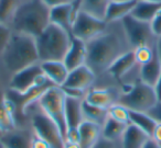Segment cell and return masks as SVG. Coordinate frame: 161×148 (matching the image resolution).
Masks as SVG:
<instances>
[{"label":"cell","instance_id":"obj_1","mask_svg":"<svg viewBox=\"0 0 161 148\" xmlns=\"http://www.w3.org/2000/svg\"><path fill=\"white\" fill-rule=\"evenodd\" d=\"M86 45V65L94 71L95 75L107 71L110 65L126 52L120 38L114 33L104 32L103 34L87 42Z\"/></svg>","mask_w":161,"mask_h":148},{"label":"cell","instance_id":"obj_2","mask_svg":"<svg viewBox=\"0 0 161 148\" xmlns=\"http://www.w3.org/2000/svg\"><path fill=\"white\" fill-rule=\"evenodd\" d=\"M50 23V8L42 0H25L19 7L10 28L14 32L36 38Z\"/></svg>","mask_w":161,"mask_h":148},{"label":"cell","instance_id":"obj_3","mask_svg":"<svg viewBox=\"0 0 161 148\" xmlns=\"http://www.w3.org/2000/svg\"><path fill=\"white\" fill-rule=\"evenodd\" d=\"M5 67L12 74L40 63L36 38L18 32H12L8 46L3 54Z\"/></svg>","mask_w":161,"mask_h":148},{"label":"cell","instance_id":"obj_4","mask_svg":"<svg viewBox=\"0 0 161 148\" xmlns=\"http://www.w3.org/2000/svg\"><path fill=\"white\" fill-rule=\"evenodd\" d=\"M72 35L65 30L50 23L47 28L36 38L40 63L63 60L67 53Z\"/></svg>","mask_w":161,"mask_h":148},{"label":"cell","instance_id":"obj_5","mask_svg":"<svg viewBox=\"0 0 161 148\" xmlns=\"http://www.w3.org/2000/svg\"><path fill=\"white\" fill-rule=\"evenodd\" d=\"M158 101L156 89L141 80L132 84L118 99V103L123 104L128 110L146 113L153 108Z\"/></svg>","mask_w":161,"mask_h":148},{"label":"cell","instance_id":"obj_6","mask_svg":"<svg viewBox=\"0 0 161 148\" xmlns=\"http://www.w3.org/2000/svg\"><path fill=\"white\" fill-rule=\"evenodd\" d=\"M41 111L47 114L58 125L65 139L66 121H65V93L61 87L52 86L41 95L38 101Z\"/></svg>","mask_w":161,"mask_h":148},{"label":"cell","instance_id":"obj_7","mask_svg":"<svg viewBox=\"0 0 161 148\" xmlns=\"http://www.w3.org/2000/svg\"><path fill=\"white\" fill-rule=\"evenodd\" d=\"M31 124L34 134L47 141L51 148H64L65 139L60 128L42 111L32 115Z\"/></svg>","mask_w":161,"mask_h":148},{"label":"cell","instance_id":"obj_8","mask_svg":"<svg viewBox=\"0 0 161 148\" xmlns=\"http://www.w3.org/2000/svg\"><path fill=\"white\" fill-rule=\"evenodd\" d=\"M106 25L107 22L105 20L93 17L80 10L74 20L72 36L87 43L96 36L103 34L106 30Z\"/></svg>","mask_w":161,"mask_h":148},{"label":"cell","instance_id":"obj_9","mask_svg":"<svg viewBox=\"0 0 161 148\" xmlns=\"http://www.w3.org/2000/svg\"><path fill=\"white\" fill-rule=\"evenodd\" d=\"M121 24H123L126 38L132 48L149 45L152 38L154 36L151 31L150 22L139 20L135 18L132 14L125 17L121 20Z\"/></svg>","mask_w":161,"mask_h":148},{"label":"cell","instance_id":"obj_10","mask_svg":"<svg viewBox=\"0 0 161 148\" xmlns=\"http://www.w3.org/2000/svg\"><path fill=\"white\" fill-rule=\"evenodd\" d=\"M95 73L87 66L83 65L69 70L66 80L61 87L65 95L82 99L83 92L88 89L95 80Z\"/></svg>","mask_w":161,"mask_h":148},{"label":"cell","instance_id":"obj_11","mask_svg":"<svg viewBox=\"0 0 161 148\" xmlns=\"http://www.w3.org/2000/svg\"><path fill=\"white\" fill-rule=\"evenodd\" d=\"M47 80V78L43 74L40 63H38L12 74V78L10 80V89L14 93L23 94Z\"/></svg>","mask_w":161,"mask_h":148},{"label":"cell","instance_id":"obj_12","mask_svg":"<svg viewBox=\"0 0 161 148\" xmlns=\"http://www.w3.org/2000/svg\"><path fill=\"white\" fill-rule=\"evenodd\" d=\"M80 11V0H72L69 3L50 9V22L72 35V27Z\"/></svg>","mask_w":161,"mask_h":148},{"label":"cell","instance_id":"obj_13","mask_svg":"<svg viewBox=\"0 0 161 148\" xmlns=\"http://www.w3.org/2000/svg\"><path fill=\"white\" fill-rule=\"evenodd\" d=\"M86 59H87L86 42L72 36L71 44H69L67 53L63 59V63L69 70H72V69H75L80 66L86 65Z\"/></svg>","mask_w":161,"mask_h":148},{"label":"cell","instance_id":"obj_14","mask_svg":"<svg viewBox=\"0 0 161 148\" xmlns=\"http://www.w3.org/2000/svg\"><path fill=\"white\" fill-rule=\"evenodd\" d=\"M82 101L80 98L65 95V121H66L67 130H78L82 122L84 121ZM66 136V135H65Z\"/></svg>","mask_w":161,"mask_h":148},{"label":"cell","instance_id":"obj_15","mask_svg":"<svg viewBox=\"0 0 161 148\" xmlns=\"http://www.w3.org/2000/svg\"><path fill=\"white\" fill-rule=\"evenodd\" d=\"M16 105L10 98L0 90V133L6 134L16 128Z\"/></svg>","mask_w":161,"mask_h":148},{"label":"cell","instance_id":"obj_16","mask_svg":"<svg viewBox=\"0 0 161 148\" xmlns=\"http://www.w3.org/2000/svg\"><path fill=\"white\" fill-rule=\"evenodd\" d=\"M41 68L44 76L54 84V86L62 87L69 76V70L63 60H50V62L40 63Z\"/></svg>","mask_w":161,"mask_h":148},{"label":"cell","instance_id":"obj_17","mask_svg":"<svg viewBox=\"0 0 161 148\" xmlns=\"http://www.w3.org/2000/svg\"><path fill=\"white\" fill-rule=\"evenodd\" d=\"M32 136L33 132L14 128L0 136V144L3 148H31Z\"/></svg>","mask_w":161,"mask_h":148},{"label":"cell","instance_id":"obj_18","mask_svg":"<svg viewBox=\"0 0 161 148\" xmlns=\"http://www.w3.org/2000/svg\"><path fill=\"white\" fill-rule=\"evenodd\" d=\"M80 148H92L102 137V126L84 120L78 127Z\"/></svg>","mask_w":161,"mask_h":148},{"label":"cell","instance_id":"obj_19","mask_svg":"<svg viewBox=\"0 0 161 148\" xmlns=\"http://www.w3.org/2000/svg\"><path fill=\"white\" fill-rule=\"evenodd\" d=\"M137 65V60L135 57L134 49L131 51H126L123 53L112 65L107 71L117 80H120L123 77H125L132 68Z\"/></svg>","mask_w":161,"mask_h":148},{"label":"cell","instance_id":"obj_20","mask_svg":"<svg viewBox=\"0 0 161 148\" xmlns=\"http://www.w3.org/2000/svg\"><path fill=\"white\" fill-rule=\"evenodd\" d=\"M137 3H138V0H125V1L112 0V3L108 6L107 12H106L105 21L107 23L118 20L121 21L125 17L131 14Z\"/></svg>","mask_w":161,"mask_h":148},{"label":"cell","instance_id":"obj_21","mask_svg":"<svg viewBox=\"0 0 161 148\" xmlns=\"http://www.w3.org/2000/svg\"><path fill=\"white\" fill-rule=\"evenodd\" d=\"M150 136L136 125L129 123L121 137L123 148H142Z\"/></svg>","mask_w":161,"mask_h":148},{"label":"cell","instance_id":"obj_22","mask_svg":"<svg viewBox=\"0 0 161 148\" xmlns=\"http://www.w3.org/2000/svg\"><path fill=\"white\" fill-rule=\"evenodd\" d=\"M161 75V58L156 49L153 58L149 63L140 66V80L151 87H156Z\"/></svg>","mask_w":161,"mask_h":148},{"label":"cell","instance_id":"obj_23","mask_svg":"<svg viewBox=\"0 0 161 148\" xmlns=\"http://www.w3.org/2000/svg\"><path fill=\"white\" fill-rule=\"evenodd\" d=\"M84 100L93 105L108 109L114 104V93L109 89H91L85 94Z\"/></svg>","mask_w":161,"mask_h":148},{"label":"cell","instance_id":"obj_24","mask_svg":"<svg viewBox=\"0 0 161 148\" xmlns=\"http://www.w3.org/2000/svg\"><path fill=\"white\" fill-rule=\"evenodd\" d=\"M82 110H83L84 120L93 122L99 126H103L108 117V109L93 105L86 102L84 99L82 101Z\"/></svg>","mask_w":161,"mask_h":148},{"label":"cell","instance_id":"obj_25","mask_svg":"<svg viewBox=\"0 0 161 148\" xmlns=\"http://www.w3.org/2000/svg\"><path fill=\"white\" fill-rule=\"evenodd\" d=\"M112 0H80V10L93 17L105 20Z\"/></svg>","mask_w":161,"mask_h":148},{"label":"cell","instance_id":"obj_26","mask_svg":"<svg viewBox=\"0 0 161 148\" xmlns=\"http://www.w3.org/2000/svg\"><path fill=\"white\" fill-rule=\"evenodd\" d=\"M127 126L128 124L121 123L108 116L104 125L102 126V137L110 141L117 140L123 137Z\"/></svg>","mask_w":161,"mask_h":148},{"label":"cell","instance_id":"obj_27","mask_svg":"<svg viewBox=\"0 0 161 148\" xmlns=\"http://www.w3.org/2000/svg\"><path fill=\"white\" fill-rule=\"evenodd\" d=\"M130 123L136 125L145 133H147L150 137L153 134V130L157 126V122L146 112H137V111L129 110Z\"/></svg>","mask_w":161,"mask_h":148},{"label":"cell","instance_id":"obj_28","mask_svg":"<svg viewBox=\"0 0 161 148\" xmlns=\"http://www.w3.org/2000/svg\"><path fill=\"white\" fill-rule=\"evenodd\" d=\"M161 9V3H147V1H139L137 3L135 9L132 10L131 14L135 18L139 20L150 22L154 14Z\"/></svg>","mask_w":161,"mask_h":148},{"label":"cell","instance_id":"obj_29","mask_svg":"<svg viewBox=\"0 0 161 148\" xmlns=\"http://www.w3.org/2000/svg\"><path fill=\"white\" fill-rule=\"evenodd\" d=\"M23 0H0V23L10 25Z\"/></svg>","mask_w":161,"mask_h":148},{"label":"cell","instance_id":"obj_30","mask_svg":"<svg viewBox=\"0 0 161 148\" xmlns=\"http://www.w3.org/2000/svg\"><path fill=\"white\" fill-rule=\"evenodd\" d=\"M108 116L112 117V119L116 120L118 122L125 124L130 123L129 119V110H128L126 106H124L120 103H114L113 105H110L108 108Z\"/></svg>","mask_w":161,"mask_h":148},{"label":"cell","instance_id":"obj_31","mask_svg":"<svg viewBox=\"0 0 161 148\" xmlns=\"http://www.w3.org/2000/svg\"><path fill=\"white\" fill-rule=\"evenodd\" d=\"M135 57H136L137 64L145 65L149 63L150 60L153 58L154 54H156V47L152 49L150 45H143V46H139L137 48H134Z\"/></svg>","mask_w":161,"mask_h":148},{"label":"cell","instance_id":"obj_32","mask_svg":"<svg viewBox=\"0 0 161 148\" xmlns=\"http://www.w3.org/2000/svg\"><path fill=\"white\" fill-rule=\"evenodd\" d=\"M12 29L10 25L0 23V56H3V52H5L6 47L8 46L10 38L12 35Z\"/></svg>","mask_w":161,"mask_h":148},{"label":"cell","instance_id":"obj_33","mask_svg":"<svg viewBox=\"0 0 161 148\" xmlns=\"http://www.w3.org/2000/svg\"><path fill=\"white\" fill-rule=\"evenodd\" d=\"M150 27H151V31L156 38L161 36V9L154 14L152 20L150 21Z\"/></svg>","mask_w":161,"mask_h":148},{"label":"cell","instance_id":"obj_34","mask_svg":"<svg viewBox=\"0 0 161 148\" xmlns=\"http://www.w3.org/2000/svg\"><path fill=\"white\" fill-rule=\"evenodd\" d=\"M147 113L157 122V123L161 124V101L157 102L156 105H154L152 109H150Z\"/></svg>","mask_w":161,"mask_h":148},{"label":"cell","instance_id":"obj_35","mask_svg":"<svg viewBox=\"0 0 161 148\" xmlns=\"http://www.w3.org/2000/svg\"><path fill=\"white\" fill-rule=\"evenodd\" d=\"M31 148H51L50 145L45 140H43L42 138L38 137L33 133V136H32V141H31Z\"/></svg>","mask_w":161,"mask_h":148},{"label":"cell","instance_id":"obj_36","mask_svg":"<svg viewBox=\"0 0 161 148\" xmlns=\"http://www.w3.org/2000/svg\"><path fill=\"white\" fill-rule=\"evenodd\" d=\"M72 0H42V3H44L47 7H49L50 9L58 7V6H62V5H66V3H69Z\"/></svg>","mask_w":161,"mask_h":148},{"label":"cell","instance_id":"obj_37","mask_svg":"<svg viewBox=\"0 0 161 148\" xmlns=\"http://www.w3.org/2000/svg\"><path fill=\"white\" fill-rule=\"evenodd\" d=\"M92 148H116V146H115V141L107 140V139L101 137L99 140Z\"/></svg>","mask_w":161,"mask_h":148},{"label":"cell","instance_id":"obj_38","mask_svg":"<svg viewBox=\"0 0 161 148\" xmlns=\"http://www.w3.org/2000/svg\"><path fill=\"white\" fill-rule=\"evenodd\" d=\"M152 138L154 140H157L159 144H161V124L160 123H157V126L153 130V134H152Z\"/></svg>","mask_w":161,"mask_h":148},{"label":"cell","instance_id":"obj_39","mask_svg":"<svg viewBox=\"0 0 161 148\" xmlns=\"http://www.w3.org/2000/svg\"><path fill=\"white\" fill-rule=\"evenodd\" d=\"M142 148H161V144H159L157 140H154L152 137H150L147 140V143L143 145Z\"/></svg>","mask_w":161,"mask_h":148},{"label":"cell","instance_id":"obj_40","mask_svg":"<svg viewBox=\"0 0 161 148\" xmlns=\"http://www.w3.org/2000/svg\"><path fill=\"white\" fill-rule=\"evenodd\" d=\"M154 89H156V92H157V95H158L159 101H161V75H160V78H159L158 82H157L156 87H154Z\"/></svg>","mask_w":161,"mask_h":148},{"label":"cell","instance_id":"obj_41","mask_svg":"<svg viewBox=\"0 0 161 148\" xmlns=\"http://www.w3.org/2000/svg\"><path fill=\"white\" fill-rule=\"evenodd\" d=\"M64 148H80V145L76 143H69V141H65Z\"/></svg>","mask_w":161,"mask_h":148},{"label":"cell","instance_id":"obj_42","mask_svg":"<svg viewBox=\"0 0 161 148\" xmlns=\"http://www.w3.org/2000/svg\"><path fill=\"white\" fill-rule=\"evenodd\" d=\"M156 49L158 52V55L159 57L161 58V36L158 38V41H157V45H156Z\"/></svg>","mask_w":161,"mask_h":148},{"label":"cell","instance_id":"obj_43","mask_svg":"<svg viewBox=\"0 0 161 148\" xmlns=\"http://www.w3.org/2000/svg\"><path fill=\"white\" fill-rule=\"evenodd\" d=\"M139 1H147V3H161V0H139Z\"/></svg>","mask_w":161,"mask_h":148},{"label":"cell","instance_id":"obj_44","mask_svg":"<svg viewBox=\"0 0 161 148\" xmlns=\"http://www.w3.org/2000/svg\"><path fill=\"white\" fill-rule=\"evenodd\" d=\"M118 1H125V0H118Z\"/></svg>","mask_w":161,"mask_h":148},{"label":"cell","instance_id":"obj_45","mask_svg":"<svg viewBox=\"0 0 161 148\" xmlns=\"http://www.w3.org/2000/svg\"><path fill=\"white\" fill-rule=\"evenodd\" d=\"M1 135H3V134H1V133H0V136H1Z\"/></svg>","mask_w":161,"mask_h":148},{"label":"cell","instance_id":"obj_46","mask_svg":"<svg viewBox=\"0 0 161 148\" xmlns=\"http://www.w3.org/2000/svg\"></svg>","mask_w":161,"mask_h":148}]
</instances>
